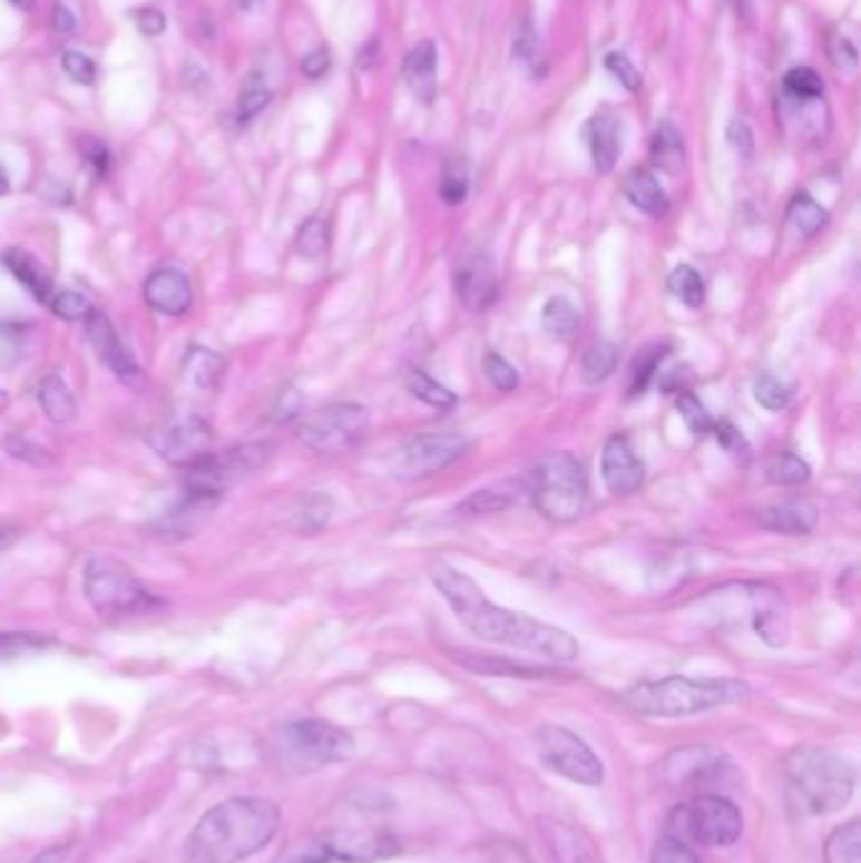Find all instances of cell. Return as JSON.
<instances>
[{
    "label": "cell",
    "mask_w": 861,
    "mask_h": 863,
    "mask_svg": "<svg viewBox=\"0 0 861 863\" xmlns=\"http://www.w3.org/2000/svg\"><path fill=\"white\" fill-rule=\"evenodd\" d=\"M430 578L452 614L458 616V621L480 641L538 654V657L561 664L579 657V641L569 631L488 601L482 588L458 568L434 563Z\"/></svg>",
    "instance_id": "1"
},
{
    "label": "cell",
    "mask_w": 861,
    "mask_h": 863,
    "mask_svg": "<svg viewBox=\"0 0 861 863\" xmlns=\"http://www.w3.org/2000/svg\"><path fill=\"white\" fill-rule=\"evenodd\" d=\"M281 811L266 798H228L200 815L185 841L187 863H241L276 839Z\"/></svg>",
    "instance_id": "2"
},
{
    "label": "cell",
    "mask_w": 861,
    "mask_h": 863,
    "mask_svg": "<svg viewBox=\"0 0 861 863\" xmlns=\"http://www.w3.org/2000/svg\"><path fill=\"white\" fill-rule=\"evenodd\" d=\"M781 771L793 803L806 815L839 813L857 791L854 763L819 745L793 747Z\"/></svg>",
    "instance_id": "3"
},
{
    "label": "cell",
    "mask_w": 861,
    "mask_h": 863,
    "mask_svg": "<svg viewBox=\"0 0 861 863\" xmlns=\"http://www.w3.org/2000/svg\"><path fill=\"white\" fill-rule=\"evenodd\" d=\"M751 697V687L743 679L731 677H665L657 681H639L624 689L619 702L642 717H693L737 705Z\"/></svg>",
    "instance_id": "4"
},
{
    "label": "cell",
    "mask_w": 861,
    "mask_h": 863,
    "mask_svg": "<svg viewBox=\"0 0 861 863\" xmlns=\"http://www.w3.org/2000/svg\"><path fill=\"white\" fill-rule=\"evenodd\" d=\"M84 596L101 619L125 621L157 611L163 601L117 558L97 556L84 566Z\"/></svg>",
    "instance_id": "5"
},
{
    "label": "cell",
    "mask_w": 861,
    "mask_h": 863,
    "mask_svg": "<svg viewBox=\"0 0 861 863\" xmlns=\"http://www.w3.org/2000/svg\"><path fill=\"white\" fill-rule=\"evenodd\" d=\"M526 492L546 520L574 523L589 500V480L571 452H551L534 468Z\"/></svg>",
    "instance_id": "6"
},
{
    "label": "cell",
    "mask_w": 861,
    "mask_h": 863,
    "mask_svg": "<svg viewBox=\"0 0 861 863\" xmlns=\"http://www.w3.org/2000/svg\"><path fill=\"white\" fill-rule=\"evenodd\" d=\"M667 833L705 849H727L743 836V813L723 793H699L675 808Z\"/></svg>",
    "instance_id": "7"
},
{
    "label": "cell",
    "mask_w": 861,
    "mask_h": 863,
    "mask_svg": "<svg viewBox=\"0 0 861 863\" xmlns=\"http://www.w3.org/2000/svg\"><path fill=\"white\" fill-rule=\"evenodd\" d=\"M354 751V739L346 729L326 719H299L281 729L278 753L291 771L311 773L319 767L346 761Z\"/></svg>",
    "instance_id": "8"
},
{
    "label": "cell",
    "mask_w": 861,
    "mask_h": 863,
    "mask_svg": "<svg viewBox=\"0 0 861 863\" xmlns=\"http://www.w3.org/2000/svg\"><path fill=\"white\" fill-rule=\"evenodd\" d=\"M271 458L268 442H248L228 452H207L205 458L193 462L185 475L187 496H203L213 500H223L225 490L233 488L241 478L251 475Z\"/></svg>",
    "instance_id": "9"
},
{
    "label": "cell",
    "mask_w": 861,
    "mask_h": 863,
    "mask_svg": "<svg viewBox=\"0 0 861 863\" xmlns=\"http://www.w3.org/2000/svg\"><path fill=\"white\" fill-rule=\"evenodd\" d=\"M536 751L548 771L584 788L604 783V763L584 739L561 725H541L536 733Z\"/></svg>",
    "instance_id": "10"
},
{
    "label": "cell",
    "mask_w": 861,
    "mask_h": 863,
    "mask_svg": "<svg viewBox=\"0 0 861 863\" xmlns=\"http://www.w3.org/2000/svg\"><path fill=\"white\" fill-rule=\"evenodd\" d=\"M369 432V410L356 402L321 406L299 426V440L319 454H342L362 444Z\"/></svg>",
    "instance_id": "11"
},
{
    "label": "cell",
    "mask_w": 861,
    "mask_h": 863,
    "mask_svg": "<svg viewBox=\"0 0 861 863\" xmlns=\"http://www.w3.org/2000/svg\"><path fill=\"white\" fill-rule=\"evenodd\" d=\"M733 773V761L723 751L710 745H687L672 751L659 763L662 783L672 791L717 793L715 783H723Z\"/></svg>",
    "instance_id": "12"
},
{
    "label": "cell",
    "mask_w": 861,
    "mask_h": 863,
    "mask_svg": "<svg viewBox=\"0 0 861 863\" xmlns=\"http://www.w3.org/2000/svg\"><path fill=\"white\" fill-rule=\"evenodd\" d=\"M470 440L460 432H428L407 440L390 458L392 475L402 480H422L450 468L468 452Z\"/></svg>",
    "instance_id": "13"
},
{
    "label": "cell",
    "mask_w": 861,
    "mask_h": 863,
    "mask_svg": "<svg viewBox=\"0 0 861 863\" xmlns=\"http://www.w3.org/2000/svg\"><path fill=\"white\" fill-rule=\"evenodd\" d=\"M149 444L163 460L190 468L193 462L211 452L213 432L207 422L195 414L169 416L167 422L149 432Z\"/></svg>",
    "instance_id": "14"
},
{
    "label": "cell",
    "mask_w": 861,
    "mask_h": 863,
    "mask_svg": "<svg viewBox=\"0 0 861 863\" xmlns=\"http://www.w3.org/2000/svg\"><path fill=\"white\" fill-rule=\"evenodd\" d=\"M452 288H456L458 301L468 311L480 313L493 306L500 293L493 258L482 251L460 253L456 268H452Z\"/></svg>",
    "instance_id": "15"
},
{
    "label": "cell",
    "mask_w": 861,
    "mask_h": 863,
    "mask_svg": "<svg viewBox=\"0 0 861 863\" xmlns=\"http://www.w3.org/2000/svg\"><path fill=\"white\" fill-rule=\"evenodd\" d=\"M647 478V464L639 458L629 438L614 434L601 452V480L611 496H634Z\"/></svg>",
    "instance_id": "16"
},
{
    "label": "cell",
    "mask_w": 861,
    "mask_h": 863,
    "mask_svg": "<svg viewBox=\"0 0 861 863\" xmlns=\"http://www.w3.org/2000/svg\"><path fill=\"white\" fill-rule=\"evenodd\" d=\"M84 321H87V336L91 341L94 351L99 354L101 364L107 366L111 374L119 376L121 382L137 384L141 379V369L135 362V356L129 354V349L121 344L117 328L111 326L107 313L91 308V313Z\"/></svg>",
    "instance_id": "17"
},
{
    "label": "cell",
    "mask_w": 861,
    "mask_h": 863,
    "mask_svg": "<svg viewBox=\"0 0 861 863\" xmlns=\"http://www.w3.org/2000/svg\"><path fill=\"white\" fill-rule=\"evenodd\" d=\"M147 306L163 316H183L193 306V286L185 273L175 268H159L145 281Z\"/></svg>",
    "instance_id": "18"
},
{
    "label": "cell",
    "mask_w": 861,
    "mask_h": 863,
    "mask_svg": "<svg viewBox=\"0 0 861 863\" xmlns=\"http://www.w3.org/2000/svg\"><path fill=\"white\" fill-rule=\"evenodd\" d=\"M591 163L599 175H609L622 155V121L609 111L594 114L586 125Z\"/></svg>",
    "instance_id": "19"
},
{
    "label": "cell",
    "mask_w": 861,
    "mask_h": 863,
    "mask_svg": "<svg viewBox=\"0 0 861 863\" xmlns=\"http://www.w3.org/2000/svg\"><path fill=\"white\" fill-rule=\"evenodd\" d=\"M759 526L783 536H809L819 523V510L806 500H789L781 506L761 508L755 513Z\"/></svg>",
    "instance_id": "20"
},
{
    "label": "cell",
    "mask_w": 861,
    "mask_h": 863,
    "mask_svg": "<svg viewBox=\"0 0 861 863\" xmlns=\"http://www.w3.org/2000/svg\"><path fill=\"white\" fill-rule=\"evenodd\" d=\"M402 76L414 97L430 104L438 94V49L432 41H420L404 56Z\"/></svg>",
    "instance_id": "21"
},
{
    "label": "cell",
    "mask_w": 861,
    "mask_h": 863,
    "mask_svg": "<svg viewBox=\"0 0 861 863\" xmlns=\"http://www.w3.org/2000/svg\"><path fill=\"white\" fill-rule=\"evenodd\" d=\"M3 263L6 268L13 273V278L21 283V286H26L33 298H39L41 303L51 301V296L56 293L53 278L36 255H31L23 248H8L3 253Z\"/></svg>",
    "instance_id": "22"
},
{
    "label": "cell",
    "mask_w": 861,
    "mask_h": 863,
    "mask_svg": "<svg viewBox=\"0 0 861 863\" xmlns=\"http://www.w3.org/2000/svg\"><path fill=\"white\" fill-rule=\"evenodd\" d=\"M624 197L637 207L639 213H645L649 217H662L669 210V200L667 193L662 189L659 179L649 173V169H632V173L624 177Z\"/></svg>",
    "instance_id": "23"
},
{
    "label": "cell",
    "mask_w": 861,
    "mask_h": 863,
    "mask_svg": "<svg viewBox=\"0 0 861 863\" xmlns=\"http://www.w3.org/2000/svg\"><path fill=\"white\" fill-rule=\"evenodd\" d=\"M524 488L526 482H518V480H500L496 486L480 488L476 492H470V496L460 502V513L466 516L500 513V510L513 506Z\"/></svg>",
    "instance_id": "24"
},
{
    "label": "cell",
    "mask_w": 861,
    "mask_h": 863,
    "mask_svg": "<svg viewBox=\"0 0 861 863\" xmlns=\"http://www.w3.org/2000/svg\"><path fill=\"white\" fill-rule=\"evenodd\" d=\"M36 400H39L43 414L56 424H66L77 416V400H74V394L63 384L61 376H43L39 389H36Z\"/></svg>",
    "instance_id": "25"
},
{
    "label": "cell",
    "mask_w": 861,
    "mask_h": 863,
    "mask_svg": "<svg viewBox=\"0 0 861 863\" xmlns=\"http://www.w3.org/2000/svg\"><path fill=\"white\" fill-rule=\"evenodd\" d=\"M649 155H652V163H655V167H659L662 173L677 175L679 169L685 167L683 135L665 121V125H659L655 129V135H652Z\"/></svg>",
    "instance_id": "26"
},
{
    "label": "cell",
    "mask_w": 861,
    "mask_h": 863,
    "mask_svg": "<svg viewBox=\"0 0 861 863\" xmlns=\"http://www.w3.org/2000/svg\"><path fill=\"white\" fill-rule=\"evenodd\" d=\"M541 324L544 331L556 341H569L576 336V331L581 326L579 308L566 296H554L544 303L541 311Z\"/></svg>",
    "instance_id": "27"
},
{
    "label": "cell",
    "mask_w": 861,
    "mask_h": 863,
    "mask_svg": "<svg viewBox=\"0 0 861 863\" xmlns=\"http://www.w3.org/2000/svg\"><path fill=\"white\" fill-rule=\"evenodd\" d=\"M823 863H861V823L857 818L829 833Z\"/></svg>",
    "instance_id": "28"
},
{
    "label": "cell",
    "mask_w": 861,
    "mask_h": 863,
    "mask_svg": "<svg viewBox=\"0 0 861 863\" xmlns=\"http://www.w3.org/2000/svg\"><path fill=\"white\" fill-rule=\"evenodd\" d=\"M619 349L611 341H594L581 354V379L584 384L596 386L617 372Z\"/></svg>",
    "instance_id": "29"
},
{
    "label": "cell",
    "mask_w": 861,
    "mask_h": 863,
    "mask_svg": "<svg viewBox=\"0 0 861 863\" xmlns=\"http://www.w3.org/2000/svg\"><path fill=\"white\" fill-rule=\"evenodd\" d=\"M785 217L793 225V231L803 238H811L816 235L823 225L829 223V213L826 207L819 205L809 193H796L793 200L789 203V210H785Z\"/></svg>",
    "instance_id": "30"
},
{
    "label": "cell",
    "mask_w": 861,
    "mask_h": 863,
    "mask_svg": "<svg viewBox=\"0 0 861 863\" xmlns=\"http://www.w3.org/2000/svg\"><path fill=\"white\" fill-rule=\"evenodd\" d=\"M225 362L211 349H190L185 359L183 376L197 389H213L223 376Z\"/></svg>",
    "instance_id": "31"
},
{
    "label": "cell",
    "mask_w": 861,
    "mask_h": 863,
    "mask_svg": "<svg viewBox=\"0 0 861 863\" xmlns=\"http://www.w3.org/2000/svg\"><path fill=\"white\" fill-rule=\"evenodd\" d=\"M407 389H410L412 396H418L420 402L434 406V410H452L458 404V396L448 386L440 384L438 379L424 374L422 369H410L407 372Z\"/></svg>",
    "instance_id": "32"
},
{
    "label": "cell",
    "mask_w": 861,
    "mask_h": 863,
    "mask_svg": "<svg viewBox=\"0 0 861 863\" xmlns=\"http://www.w3.org/2000/svg\"><path fill=\"white\" fill-rule=\"evenodd\" d=\"M667 288L672 291V296L683 301L689 308H699L705 303V281L693 265L687 263L677 265V268L669 273Z\"/></svg>",
    "instance_id": "33"
},
{
    "label": "cell",
    "mask_w": 861,
    "mask_h": 863,
    "mask_svg": "<svg viewBox=\"0 0 861 863\" xmlns=\"http://www.w3.org/2000/svg\"><path fill=\"white\" fill-rule=\"evenodd\" d=\"M667 356V346L665 344H655L645 351H639V356L634 359L632 372H629V396H639L647 392V386L655 382V376L659 372V364L665 362Z\"/></svg>",
    "instance_id": "34"
},
{
    "label": "cell",
    "mask_w": 861,
    "mask_h": 863,
    "mask_svg": "<svg viewBox=\"0 0 861 863\" xmlns=\"http://www.w3.org/2000/svg\"><path fill=\"white\" fill-rule=\"evenodd\" d=\"M271 101V89L263 73L253 71L248 73V79L243 81L241 94H238V121L241 125H248L251 119L258 117V114L268 107Z\"/></svg>",
    "instance_id": "35"
},
{
    "label": "cell",
    "mask_w": 861,
    "mask_h": 863,
    "mask_svg": "<svg viewBox=\"0 0 861 863\" xmlns=\"http://www.w3.org/2000/svg\"><path fill=\"white\" fill-rule=\"evenodd\" d=\"M769 480L781 488H799L811 480V468L799 454L781 452L769 464Z\"/></svg>",
    "instance_id": "36"
},
{
    "label": "cell",
    "mask_w": 861,
    "mask_h": 863,
    "mask_svg": "<svg viewBox=\"0 0 861 863\" xmlns=\"http://www.w3.org/2000/svg\"><path fill=\"white\" fill-rule=\"evenodd\" d=\"M783 91L796 101H816L823 97V81L809 66H793L783 76Z\"/></svg>",
    "instance_id": "37"
},
{
    "label": "cell",
    "mask_w": 861,
    "mask_h": 863,
    "mask_svg": "<svg viewBox=\"0 0 861 863\" xmlns=\"http://www.w3.org/2000/svg\"><path fill=\"white\" fill-rule=\"evenodd\" d=\"M677 412H679V416H683L687 430L693 432L695 438H705V434L713 432L715 420L710 416V412L705 410V404L699 402L693 392H679Z\"/></svg>",
    "instance_id": "38"
},
{
    "label": "cell",
    "mask_w": 861,
    "mask_h": 863,
    "mask_svg": "<svg viewBox=\"0 0 861 863\" xmlns=\"http://www.w3.org/2000/svg\"><path fill=\"white\" fill-rule=\"evenodd\" d=\"M753 396L763 410L769 412H781L791 404V392L781 379H775L773 374H761L753 384Z\"/></svg>",
    "instance_id": "39"
},
{
    "label": "cell",
    "mask_w": 861,
    "mask_h": 863,
    "mask_svg": "<svg viewBox=\"0 0 861 863\" xmlns=\"http://www.w3.org/2000/svg\"><path fill=\"white\" fill-rule=\"evenodd\" d=\"M329 248V227L321 217H309L296 235V253L304 258H319Z\"/></svg>",
    "instance_id": "40"
},
{
    "label": "cell",
    "mask_w": 861,
    "mask_h": 863,
    "mask_svg": "<svg viewBox=\"0 0 861 863\" xmlns=\"http://www.w3.org/2000/svg\"><path fill=\"white\" fill-rule=\"evenodd\" d=\"M468 189H470L468 169L462 167L460 163L444 165L442 179H440V197H442V203L450 205V207L462 205V203H466V197H468Z\"/></svg>",
    "instance_id": "41"
},
{
    "label": "cell",
    "mask_w": 861,
    "mask_h": 863,
    "mask_svg": "<svg viewBox=\"0 0 861 863\" xmlns=\"http://www.w3.org/2000/svg\"><path fill=\"white\" fill-rule=\"evenodd\" d=\"M482 372H486L488 382L496 389H500V392H513V389L520 384L516 366L510 364L506 356H500L498 351H490V354H486V359H482Z\"/></svg>",
    "instance_id": "42"
},
{
    "label": "cell",
    "mask_w": 861,
    "mask_h": 863,
    "mask_svg": "<svg viewBox=\"0 0 861 863\" xmlns=\"http://www.w3.org/2000/svg\"><path fill=\"white\" fill-rule=\"evenodd\" d=\"M49 647V639L28 631H0V659L21 657L28 651H41Z\"/></svg>",
    "instance_id": "43"
},
{
    "label": "cell",
    "mask_w": 861,
    "mask_h": 863,
    "mask_svg": "<svg viewBox=\"0 0 861 863\" xmlns=\"http://www.w3.org/2000/svg\"><path fill=\"white\" fill-rule=\"evenodd\" d=\"M652 863H703L687 841H679L665 833L652 851Z\"/></svg>",
    "instance_id": "44"
},
{
    "label": "cell",
    "mask_w": 861,
    "mask_h": 863,
    "mask_svg": "<svg viewBox=\"0 0 861 863\" xmlns=\"http://www.w3.org/2000/svg\"><path fill=\"white\" fill-rule=\"evenodd\" d=\"M51 311L63 321H81L91 313V303L77 291H56L49 301Z\"/></svg>",
    "instance_id": "45"
},
{
    "label": "cell",
    "mask_w": 861,
    "mask_h": 863,
    "mask_svg": "<svg viewBox=\"0 0 861 863\" xmlns=\"http://www.w3.org/2000/svg\"><path fill=\"white\" fill-rule=\"evenodd\" d=\"M513 56L516 61L531 66V69L536 71L538 69V61L541 59V46H538V36L534 31L531 23H520V28L516 31V41H513Z\"/></svg>",
    "instance_id": "46"
},
{
    "label": "cell",
    "mask_w": 861,
    "mask_h": 863,
    "mask_svg": "<svg viewBox=\"0 0 861 863\" xmlns=\"http://www.w3.org/2000/svg\"><path fill=\"white\" fill-rule=\"evenodd\" d=\"M604 63H607V69H609L611 76H617L624 89H629V91H637L639 89L642 76H639L637 66L632 63V59H629L627 53L611 51V53H607V59H604Z\"/></svg>",
    "instance_id": "47"
},
{
    "label": "cell",
    "mask_w": 861,
    "mask_h": 863,
    "mask_svg": "<svg viewBox=\"0 0 861 863\" xmlns=\"http://www.w3.org/2000/svg\"><path fill=\"white\" fill-rule=\"evenodd\" d=\"M61 66L66 76L77 84H94V79H97V63L79 51H63Z\"/></svg>",
    "instance_id": "48"
},
{
    "label": "cell",
    "mask_w": 861,
    "mask_h": 863,
    "mask_svg": "<svg viewBox=\"0 0 861 863\" xmlns=\"http://www.w3.org/2000/svg\"><path fill=\"white\" fill-rule=\"evenodd\" d=\"M713 434H715V440L721 442L727 452L735 454V458H747V452H751V448H747V442H745V438L741 434V430H737V426H733L731 422H725V420L715 422L713 424Z\"/></svg>",
    "instance_id": "49"
},
{
    "label": "cell",
    "mask_w": 861,
    "mask_h": 863,
    "mask_svg": "<svg viewBox=\"0 0 861 863\" xmlns=\"http://www.w3.org/2000/svg\"><path fill=\"white\" fill-rule=\"evenodd\" d=\"M829 59L839 71H854L859 53L849 38L839 36V38H834V41H829Z\"/></svg>",
    "instance_id": "50"
},
{
    "label": "cell",
    "mask_w": 861,
    "mask_h": 863,
    "mask_svg": "<svg viewBox=\"0 0 861 863\" xmlns=\"http://www.w3.org/2000/svg\"><path fill=\"white\" fill-rule=\"evenodd\" d=\"M81 155L87 163L91 165L94 173H97L99 177H104L109 173V149L101 145V141L97 137H84L81 139Z\"/></svg>",
    "instance_id": "51"
},
{
    "label": "cell",
    "mask_w": 861,
    "mask_h": 863,
    "mask_svg": "<svg viewBox=\"0 0 861 863\" xmlns=\"http://www.w3.org/2000/svg\"><path fill=\"white\" fill-rule=\"evenodd\" d=\"M727 141H731L733 149L741 157H753L755 139H753L751 127H747L745 121H741V119H733L731 121V127H727Z\"/></svg>",
    "instance_id": "52"
},
{
    "label": "cell",
    "mask_w": 861,
    "mask_h": 863,
    "mask_svg": "<svg viewBox=\"0 0 861 863\" xmlns=\"http://www.w3.org/2000/svg\"><path fill=\"white\" fill-rule=\"evenodd\" d=\"M135 21L145 36H159L165 33L167 28V18L163 11H157V8H141V11L135 13Z\"/></svg>",
    "instance_id": "53"
},
{
    "label": "cell",
    "mask_w": 861,
    "mask_h": 863,
    "mask_svg": "<svg viewBox=\"0 0 861 863\" xmlns=\"http://www.w3.org/2000/svg\"><path fill=\"white\" fill-rule=\"evenodd\" d=\"M329 66H331V59L326 49H316L301 59V71H304L309 79H321V76L329 71Z\"/></svg>",
    "instance_id": "54"
},
{
    "label": "cell",
    "mask_w": 861,
    "mask_h": 863,
    "mask_svg": "<svg viewBox=\"0 0 861 863\" xmlns=\"http://www.w3.org/2000/svg\"><path fill=\"white\" fill-rule=\"evenodd\" d=\"M490 863H534L526 849H520V843H498L493 849Z\"/></svg>",
    "instance_id": "55"
},
{
    "label": "cell",
    "mask_w": 861,
    "mask_h": 863,
    "mask_svg": "<svg viewBox=\"0 0 861 863\" xmlns=\"http://www.w3.org/2000/svg\"><path fill=\"white\" fill-rule=\"evenodd\" d=\"M685 372H687V366H683V369H672V372H665V376H662L659 379V384H662V389H665V392H669V394H679V392H687V382H685Z\"/></svg>",
    "instance_id": "56"
},
{
    "label": "cell",
    "mask_w": 861,
    "mask_h": 863,
    "mask_svg": "<svg viewBox=\"0 0 861 863\" xmlns=\"http://www.w3.org/2000/svg\"><path fill=\"white\" fill-rule=\"evenodd\" d=\"M51 23H53V31H59V33H71L74 28H77V21H74L71 11L66 6H61V3L53 8Z\"/></svg>",
    "instance_id": "57"
},
{
    "label": "cell",
    "mask_w": 861,
    "mask_h": 863,
    "mask_svg": "<svg viewBox=\"0 0 861 863\" xmlns=\"http://www.w3.org/2000/svg\"><path fill=\"white\" fill-rule=\"evenodd\" d=\"M69 846H63V843H56V846H49L46 851H41L39 856H33L31 863H63L66 856H69Z\"/></svg>",
    "instance_id": "58"
},
{
    "label": "cell",
    "mask_w": 861,
    "mask_h": 863,
    "mask_svg": "<svg viewBox=\"0 0 861 863\" xmlns=\"http://www.w3.org/2000/svg\"><path fill=\"white\" fill-rule=\"evenodd\" d=\"M8 189H11V179H8V173H6V167H3V165H0V195H6V193H8Z\"/></svg>",
    "instance_id": "59"
},
{
    "label": "cell",
    "mask_w": 861,
    "mask_h": 863,
    "mask_svg": "<svg viewBox=\"0 0 861 863\" xmlns=\"http://www.w3.org/2000/svg\"><path fill=\"white\" fill-rule=\"evenodd\" d=\"M258 3H263V0H238V6L245 8V11H251V8H255Z\"/></svg>",
    "instance_id": "60"
}]
</instances>
